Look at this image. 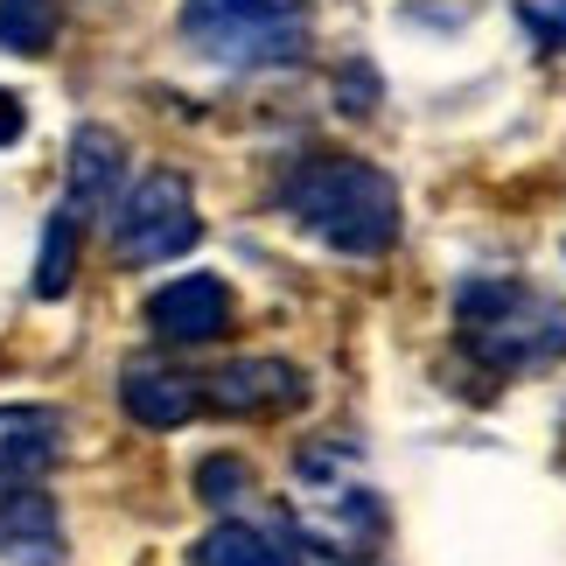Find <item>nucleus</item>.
<instances>
[{
    "mask_svg": "<svg viewBox=\"0 0 566 566\" xmlns=\"http://www.w3.org/2000/svg\"><path fill=\"white\" fill-rule=\"evenodd\" d=\"M56 29H63L56 0H0V50L42 56V50L56 42Z\"/></svg>",
    "mask_w": 566,
    "mask_h": 566,
    "instance_id": "ddd939ff",
    "label": "nucleus"
},
{
    "mask_svg": "<svg viewBox=\"0 0 566 566\" xmlns=\"http://www.w3.org/2000/svg\"><path fill=\"white\" fill-rule=\"evenodd\" d=\"M77 210H56L42 224V252H35V294L42 301H63L71 294V273H77Z\"/></svg>",
    "mask_w": 566,
    "mask_h": 566,
    "instance_id": "f8f14e48",
    "label": "nucleus"
},
{
    "mask_svg": "<svg viewBox=\"0 0 566 566\" xmlns=\"http://www.w3.org/2000/svg\"><path fill=\"white\" fill-rule=\"evenodd\" d=\"M196 566H301V559L280 546L273 532L224 517V525H210L203 538H196Z\"/></svg>",
    "mask_w": 566,
    "mask_h": 566,
    "instance_id": "9b49d317",
    "label": "nucleus"
},
{
    "mask_svg": "<svg viewBox=\"0 0 566 566\" xmlns=\"http://www.w3.org/2000/svg\"><path fill=\"white\" fill-rule=\"evenodd\" d=\"M280 203L301 231H315L322 245L350 252V259H378L399 245V189L385 168L357 161V155H315L301 161Z\"/></svg>",
    "mask_w": 566,
    "mask_h": 566,
    "instance_id": "f257e3e1",
    "label": "nucleus"
},
{
    "mask_svg": "<svg viewBox=\"0 0 566 566\" xmlns=\"http://www.w3.org/2000/svg\"><path fill=\"white\" fill-rule=\"evenodd\" d=\"M0 553L21 559V566H56V559H63L56 504H50V496H42L35 483H21L8 504H0Z\"/></svg>",
    "mask_w": 566,
    "mask_h": 566,
    "instance_id": "9d476101",
    "label": "nucleus"
},
{
    "mask_svg": "<svg viewBox=\"0 0 566 566\" xmlns=\"http://www.w3.org/2000/svg\"><path fill=\"white\" fill-rule=\"evenodd\" d=\"M21 134H29V113H21L14 92H0V147H14Z\"/></svg>",
    "mask_w": 566,
    "mask_h": 566,
    "instance_id": "dca6fc26",
    "label": "nucleus"
},
{
    "mask_svg": "<svg viewBox=\"0 0 566 566\" xmlns=\"http://www.w3.org/2000/svg\"><path fill=\"white\" fill-rule=\"evenodd\" d=\"M301 399H308V378L287 357H238L217 378H203V406L238 412V420H273V412H294Z\"/></svg>",
    "mask_w": 566,
    "mask_h": 566,
    "instance_id": "39448f33",
    "label": "nucleus"
},
{
    "mask_svg": "<svg viewBox=\"0 0 566 566\" xmlns=\"http://www.w3.org/2000/svg\"><path fill=\"white\" fill-rule=\"evenodd\" d=\"M119 406L134 427H189L196 412H203V378H182V371H161V364H134V371L119 378Z\"/></svg>",
    "mask_w": 566,
    "mask_h": 566,
    "instance_id": "1a4fd4ad",
    "label": "nucleus"
},
{
    "mask_svg": "<svg viewBox=\"0 0 566 566\" xmlns=\"http://www.w3.org/2000/svg\"><path fill=\"white\" fill-rule=\"evenodd\" d=\"M454 329L475 364L504 378H532L566 364V301L525 287V280H469L454 294Z\"/></svg>",
    "mask_w": 566,
    "mask_h": 566,
    "instance_id": "f03ea898",
    "label": "nucleus"
},
{
    "mask_svg": "<svg viewBox=\"0 0 566 566\" xmlns=\"http://www.w3.org/2000/svg\"><path fill=\"white\" fill-rule=\"evenodd\" d=\"M126 196V140L113 126H77L71 134V196L63 210L77 217H113Z\"/></svg>",
    "mask_w": 566,
    "mask_h": 566,
    "instance_id": "0eeeda50",
    "label": "nucleus"
},
{
    "mask_svg": "<svg viewBox=\"0 0 566 566\" xmlns=\"http://www.w3.org/2000/svg\"><path fill=\"white\" fill-rule=\"evenodd\" d=\"M517 21L538 50H566V0H517Z\"/></svg>",
    "mask_w": 566,
    "mask_h": 566,
    "instance_id": "2eb2a0df",
    "label": "nucleus"
},
{
    "mask_svg": "<svg viewBox=\"0 0 566 566\" xmlns=\"http://www.w3.org/2000/svg\"><path fill=\"white\" fill-rule=\"evenodd\" d=\"M245 490H252V469L238 462V454H210V462L196 469V496H203V504H217V511H231Z\"/></svg>",
    "mask_w": 566,
    "mask_h": 566,
    "instance_id": "4468645a",
    "label": "nucleus"
},
{
    "mask_svg": "<svg viewBox=\"0 0 566 566\" xmlns=\"http://www.w3.org/2000/svg\"><path fill=\"white\" fill-rule=\"evenodd\" d=\"M196 238H203V217H196V196L176 168H147V176L119 196L113 210V252L126 266H161V259H182Z\"/></svg>",
    "mask_w": 566,
    "mask_h": 566,
    "instance_id": "20e7f679",
    "label": "nucleus"
},
{
    "mask_svg": "<svg viewBox=\"0 0 566 566\" xmlns=\"http://www.w3.org/2000/svg\"><path fill=\"white\" fill-rule=\"evenodd\" d=\"M182 35L224 71H287L308 56L315 0H182Z\"/></svg>",
    "mask_w": 566,
    "mask_h": 566,
    "instance_id": "7ed1b4c3",
    "label": "nucleus"
},
{
    "mask_svg": "<svg viewBox=\"0 0 566 566\" xmlns=\"http://www.w3.org/2000/svg\"><path fill=\"white\" fill-rule=\"evenodd\" d=\"M63 462V412L56 406H0V490L42 483Z\"/></svg>",
    "mask_w": 566,
    "mask_h": 566,
    "instance_id": "6e6552de",
    "label": "nucleus"
},
{
    "mask_svg": "<svg viewBox=\"0 0 566 566\" xmlns=\"http://www.w3.org/2000/svg\"><path fill=\"white\" fill-rule=\"evenodd\" d=\"M147 329L161 343H217L231 329V287L217 273H182L147 294Z\"/></svg>",
    "mask_w": 566,
    "mask_h": 566,
    "instance_id": "423d86ee",
    "label": "nucleus"
}]
</instances>
